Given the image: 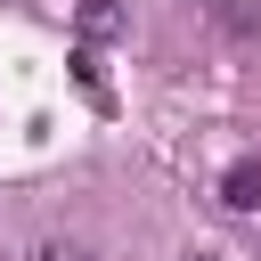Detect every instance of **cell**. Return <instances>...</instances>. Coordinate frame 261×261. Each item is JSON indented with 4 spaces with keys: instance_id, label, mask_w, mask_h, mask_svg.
Returning a JSON list of instances; mask_svg holds the SVG:
<instances>
[{
    "instance_id": "cell-1",
    "label": "cell",
    "mask_w": 261,
    "mask_h": 261,
    "mask_svg": "<svg viewBox=\"0 0 261 261\" xmlns=\"http://www.w3.org/2000/svg\"><path fill=\"white\" fill-rule=\"evenodd\" d=\"M73 33H82V49H98V41H122L130 16H122V0H73Z\"/></svg>"
},
{
    "instance_id": "cell-5",
    "label": "cell",
    "mask_w": 261,
    "mask_h": 261,
    "mask_svg": "<svg viewBox=\"0 0 261 261\" xmlns=\"http://www.w3.org/2000/svg\"><path fill=\"white\" fill-rule=\"evenodd\" d=\"M33 261H90V253H82V245H65V237H41V245H33Z\"/></svg>"
},
{
    "instance_id": "cell-3",
    "label": "cell",
    "mask_w": 261,
    "mask_h": 261,
    "mask_svg": "<svg viewBox=\"0 0 261 261\" xmlns=\"http://www.w3.org/2000/svg\"><path fill=\"white\" fill-rule=\"evenodd\" d=\"M73 82L90 90V106H114V90H106V65H98V49H73Z\"/></svg>"
},
{
    "instance_id": "cell-2",
    "label": "cell",
    "mask_w": 261,
    "mask_h": 261,
    "mask_svg": "<svg viewBox=\"0 0 261 261\" xmlns=\"http://www.w3.org/2000/svg\"><path fill=\"white\" fill-rule=\"evenodd\" d=\"M220 204L228 212H261V155H237L220 171Z\"/></svg>"
},
{
    "instance_id": "cell-4",
    "label": "cell",
    "mask_w": 261,
    "mask_h": 261,
    "mask_svg": "<svg viewBox=\"0 0 261 261\" xmlns=\"http://www.w3.org/2000/svg\"><path fill=\"white\" fill-rule=\"evenodd\" d=\"M212 24L220 33H261V0H212Z\"/></svg>"
},
{
    "instance_id": "cell-6",
    "label": "cell",
    "mask_w": 261,
    "mask_h": 261,
    "mask_svg": "<svg viewBox=\"0 0 261 261\" xmlns=\"http://www.w3.org/2000/svg\"><path fill=\"white\" fill-rule=\"evenodd\" d=\"M179 261H228V253H212V245H196V253H179Z\"/></svg>"
}]
</instances>
